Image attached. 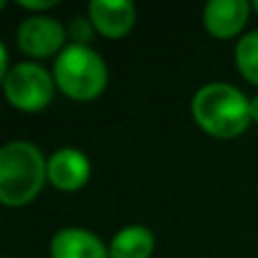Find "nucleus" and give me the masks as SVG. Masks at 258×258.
<instances>
[{
    "mask_svg": "<svg viewBox=\"0 0 258 258\" xmlns=\"http://www.w3.org/2000/svg\"><path fill=\"white\" fill-rule=\"evenodd\" d=\"M247 0H211L204 7V27L215 39H231L240 34L249 18Z\"/></svg>",
    "mask_w": 258,
    "mask_h": 258,
    "instance_id": "nucleus-8",
    "label": "nucleus"
},
{
    "mask_svg": "<svg viewBox=\"0 0 258 258\" xmlns=\"http://www.w3.org/2000/svg\"><path fill=\"white\" fill-rule=\"evenodd\" d=\"M48 181V161L30 141H12L0 147V204L25 206Z\"/></svg>",
    "mask_w": 258,
    "mask_h": 258,
    "instance_id": "nucleus-1",
    "label": "nucleus"
},
{
    "mask_svg": "<svg viewBox=\"0 0 258 258\" xmlns=\"http://www.w3.org/2000/svg\"><path fill=\"white\" fill-rule=\"evenodd\" d=\"M7 73H9V57H7V48H5V43L0 41V84L5 82Z\"/></svg>",
    "mask_w": 258,
    "mask_h": 258,
    "instance_id": "nucleus-14",
    "label": "nucleus"
},
{
    "mask_svg": "<svg viewBox=\"0 0 258 258\" xmlns=\"http://www.w3.org/2000/svg\"><path fill=\"white\" fill-rule=\"evenodd\" d=\"M95 32L98 30H95L93 21L86 16H75L71 23H68V34H71L73 41L80 45H89V41L93 39Z\"/></svg>",
    "mask_w": 258,
    "mask_h": 258,
    "instance_id": "nucleus-12",
    "label": "nucleus"
},
{
    "mask_svg": "<svg viewBox=\"0 0 258 258\" xmlns=\"http://www.w3.org/2000/svg\"><path fill=\"white\" fill-rule=\"evenodd\" d=\"M89 18L102 36L122 39L136 23V7L132 0H93L89 5Z\"/></svg>",
    "mask_w": 258,
    "mask_h": 258,
    "instance_id": "nucleus-7",
    "label": "nucleus"
},
{
    "mask_svg": "<svg viewBox=\"0 0 258 258\" xmlns=\"http://www.w3.org/2000/svg\"><path fill=\"white\" fill-rule=\"evenodd\" d=\"M52 258H109L104 242L89 229L68 227L52 236L50 242Z\"/></svg>",
    "mask_w": 258,
    "mask_h": 258,
    "instance_id": "nucleus-9",
    "label": "nucleus"
},
{
    "mask_svg": "<svg viewBox=\"0 0 258 258\" xmlns=\"http://www.w3.org/2000/svg\"><path fill=\"white\" fill-rule=\"evenodd\" d=\"M7 102L25 113H36L50 104L54 95V77L34 61H23L9 68L3 82Z\"/></svg>",
    "mask_w": 258,
    "mask_h": 258,
    "instance_id": "nucleus-4",
    "label": "nucleus"
},
{
    "mask_svg": "<svg viewBox=\"0 0 258 258\" xmlns=\"http://www.w3.org/2000/svg\"><path fill=\"white\" fill-rule=\"evenodd\" d=\"M5 5H7V3H5V0H0V12H3V9H5Z\"/></svg>",
    "mask_w": 258,
    "mask_h": 258,
    "instance_id": "nucleus-16",
    "label": "nucleus"
},
{
    "mask_svg": "<svg viewBox=\"0 0 258 258\" xmlns=\"http://www.w3.org/2000/svg\"><path fill=\"white\" fill-rule=\"evenodd\" d=\"M251 120L258 122V95L251 100Z\"/></svg>",
    "mask_w": 258,
    "mask_h": 258,
    "instance_id": "nucleus-15",
    "label": "nucleus"
},
{
    "mask_svg": "<svg viewBox=\"0 0 258 258\" xmlns=\"http://www.w3.org/2000/svg\"><path fill=\"white\" fill-rule=\"evenodd\" d=\"M16 43L32 59H48L66 48V27L52 16L32 14L18 25Z\"/></svg>",
    "mask_w": 258,
    "mask_h": 258,
    "instance_id": "nucleus-5",
    "label": "nucleus"
},
{
    "mask_svg": "<svg viewBox=\"0 0 258 258\" xmlns=\"http://www.w3.org/2000/svg\"><path fill=\"white\" fill-rule=\"evenodd\" d=\"M91 179V161L75 147L57 150L48 159V181L59 190H80Z\"/></svg>",
    "mask_w": 258,
    "mask_h": 258,
    "instance_id": "nucleus-6",
    "label": "nucleus"
},
{
    "mask_svg": "<svg viewBox=\"0 0 258 258\" xmlns=\"http://www.w3.org/2000/svg\"><path fill=\"white\" fill-rule=\"evenodd\" d=\"M23 9H30V12H43V9H52L57 7V0H21Z\"/></svg>",
    "mask_w": 258,
    "mask_h": 258,
    "instance_id": "nucleus-13",
    "label": "nucleus"
},
{
    "mask_svg": "<svg viewBox=\"0 0 258 258\" xmlns=\"http://www.w3.org/2000/svg\"><path fill=\"white\" fill-rule=\"evenodd\" d=\"M152 251H154V233L141 224L120 229L109 245V258H150Z\"/></svg>",
    "mask_w": 258,
    "mask_h": 258,
    "instance_id": "nucleus-10",
    "label": "nucleus"
},
{
    "mask_svg": "<svg viewBox=\"0 0 258 258\" xmlns=\"http://www.w3.org/2000/svg\"><path fill=\"white\" fill-rule=\"evenodd\" d=\"M254 9H256V12H258V0H256V3H254Z\"/></svg>",
    "mask_w": 258,
    "mask_h": 258,
    "instance_id": "nucleus-17",
    "label": "nucleus"
},
{
    "mask_svg": "<svg viewBox=\"0 0 258 258\" xmlns=\"http://www.w3.org/2000/svg\"><path fill=\"white\" fill-rule=\"evenodd\" d=\"M52 77L59 91L77 102H89V100L100 98L109 82L104 59L93 48L80 43L66 45L57 54Z\"/></svg>",
    "mask_w": 258,
    "mask_h": 258,
    "instance_id": "nucleus-3",
    "label": "nucleus"
},
{
    "mask_svg": "<svg viewBox=\"0 0 258 258\" xmlns=\"http://www.w3.org/2000/svg\"><path fill=\"white\" fill-rule=\"evenodd\" d=\"M236 66L247 82L258 86V32H249L238 41Z\"/></svg>",
    "mask_w": 258,
    "mask_h": 258,
    "instance_id": "nucleus-11",
    "label": "nucleus"
},
{
    "mask_svg": "<svg viewBox=\"0 0 258 258\" xmlns=\"http://www.w3.org/2000/svg\"><path fill=\"white\" fill-rule=\"evenodd\" d=\"M190 109L197 125L215 138L240 136L251 122V102L240 89L224 82L202 86Z\"/></svg>",
    "mask_w": 258,
    "mask_h": 258,
    "instance_id": "nucleus-2",
    "label": "nucleus"
}]
</instances>
